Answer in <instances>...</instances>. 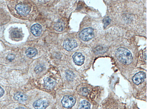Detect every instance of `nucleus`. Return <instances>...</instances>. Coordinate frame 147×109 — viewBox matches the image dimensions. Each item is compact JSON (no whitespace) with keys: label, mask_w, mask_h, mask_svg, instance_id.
Listing matches in <instances>:
<instances>
[{"label":"nucleus","mask_w":147,"mask_h":109,"mask_svg":"<svg viewBox=\"0 0 147 109\" xmlns=\"http://www.w3.org/2000/svg\"><path fill=\"white\" fill-rule=\"evenodd\" d=\"M13 98L16 100L21 102H24L27 99V96L26 94L19 92L15 93Z\"/></svg>","instance_id":"obj_10"},{"label":"nucleus","mask_w":147,"mask_h":109,"mask_svg":"<svg viewBox=\"0 0 147 109\" xmlns=\"http://www.w3.org/2000/svg\"><path fill=\"white\" fill-rule=\"evenodd\" d=\"M45 86L48 88H51L54 86L55 84V80L49 77L45 78L44 80Z\"/></svg>","instance_id":"obj_11"},{"label":"nucleus","mask_w":147,"mask_h":109,"mask_svg":"<svg viewBox=\"0 0 147 109\" xmlns=\"http://www.w3.org/2000/svg\"><path fill=\"white\" fill-rule=\"evenodd\" d=\"M111 19L108 17L104 18L102 20L104 24V27H105L109 25L111 23Z\"/></svg>","instance_id":"obj_17"},{"label":"nucleus","mask_w":147,"mask_h":109,"mask_svg":"<svg viewBox=\"0 0 147 109\" xmlns=\"http://www.w3.org/2000/svg\"><path fill=\"white\" fill-rule=\"evenodd\" d=\"M94 49L96 53H104L106 51V48L100 46L96 47Z\"/></svg>","instance_id":"obj_15"},{"label":"nucleus","mask_w":147,"mask_h":109,"mask_svg":"<svg viewBox=\"0 0 147 109\" xmlns=\"http://www.w3.org/2000/svg\"><path fill=\"white\" fill-rule=\"evenodd\" d=\"M146 77L145 73L143 72L140 71L135 74L132 77V80L135 84L138 85L143 82Z\"/></svg>","instance_id":"obj_6"},{"label":"nucleus","mask_w":147,"mask_h":109,"mask_svg":"<svg viewBox=\"0 0 147 109\" xmlns=\"http://www.w3.org/2000/svg\"><path fill=\"white\" fill-rule=\"evenodd\" d=\"M25 53L28 57L32 58L36 55L38 53V51L35 48L30 47L26 49Z\"/></svg>","instance_id":"obj_12"},{"label":"nucleus","mask_w":147,"mask_h":109,"mask_svg":"<svg viewBox=\"0 0 147 109\" xmlns=\"http://www.w3.org/2000/svg\"><path fill=\"white\" fill-rule=\"evenodd\" d=\"M80 92L82 94L84 95H86L89 93V90L86 88H83L80 89Z\"/></svg>","instance_id":"obj_18"},{"label":"nucleus","mask_w":147,"mask_h":109,"mask_svg":"<svg viewBox=\"0 0 147 109\" xmlns=\"http://www.w3.org/2000/svg\"><path fill=\"white\" fill-rule=\"evenodd\" d=\"M43 66L42 65H39L36 67L35 69V70L36 72H40V71H42L43 68Z\"/></svg>","instance_id":"obj_20"},{"label":"nucleus","mask_w":147,"mask_h":109,"mask_svg":"<svg viewBox=\"0 0 147 109\" xmlns=\"http://www.w3.org/2000/svg\"><path fill=\"white\" fill-rule=\"evenodd\" d=\"M20 33L18 31H13L11 33V37L14 38H19L21 36Z\"/></svg>","instance_id":"obj_16"},{"label":"nucleus","mask_w":147,"mask_h":109,"mask_svg":"<svg viewBox=\"0 0 147 109\" xmlns=\"http://www.w3.org/2000/svg\"><path fill=\"white\" fill-rule=\"evenodd\" d=\"M72 58L74 62L76 65L80 66L83 64L85 58L81 53L76 52L73 55Z\"/></svg>","instance_id":"obj_7"},{"label":"nucleus","mask_w":147,"mask_h":109,"mask_svg":"<svg viewBox=\"0 0 147 109\" xmlns=\"http://www.w3.org/2000/svg\"><path fill=\"white\" fill-rule=\"evenodd\" d=\"M64 27V24L61 21H59L57 22L55 25L54 28L56 30L61 31L63 30Z\"/></svg>","instance_id":"obj_14"},{"label":"nucleus","mask_w":147,"mask_h":109,"mask_svg":"<svg viewBox=\"0 0 147 109\" xmlns=\"http://www.w3.org/2000/svg\"><path fill=\"white\" fill-rule=\"evenodd\" d=\"M77 46L76 41L74 39H67L63 43V47L67 51H70Z\"/></svg>","instance_id":"obj_5"},{"label":"nucleus","mask_w":147,"mask_h":109,"mask_svg":"<svg viewBox=\"0 0 147 109\" xmlns=\"http://www.w3.org/2000/svg\"><path fill=\"white\" fill-rule=\"evenodd\" d=\"M42 27L41 25L38 23H36L33 25L31 27V32L34 36H39L41 33Z\"/></svg>","instance_id":"obj_9"},{"label":"nucleus","mask_w":147,"mask_h":109,"mask_svg":"<svg viewBox=\"0 0 147 109\" xmlns=\"http://www.w3.org/2000/svg\"><path fill=\"white\" fill-rule=\"evenodd\" d=\"M90 104L88 102L85 100L81 102L80 109H90Z\"/></svg>","instance_id":"obj_13"},{"label":"nucleus","mask_w":147,"mask_h":109,"mask_svg":"<svg viewBox=\"0 0 147 109\" xmlns=\"http://www.w3.org/2000/svg\"><path fill=\"white\" fill-rule=\"evenodd\" d=\"M15 9L18 13L23 15H28L30 11V8L26 5L19 4L15 7Z\"/></svg>","instance_id":"obj_4"},{"label":"nucleus","mask_w":147,"mask_h":109,"mask_svg":"<svg viewBox=\"0 0 147 109\" xmlns=\"http://www.w3.org/2000/svg\"><path fill=\"white\" fill-rule=\"evenodd\" d=\"M94 31L93 29L91 27L85 28L79 33V37L81 40L84 41H88L94 37Z\"/></svg>","instance_id":"obj_2"},{"label":"nucleus","mask_w":147,"mask_h":109,"mask_svg":"<svg viewBox=\"0 0 147 109\" xmlns=\"http://www.w3.org/2000/svg\"><path fill=\"white\" fill-rule=\"evenodd\" d=\"M115 56L120 62L125 65L130 64L133 61V57L131 52L124 47L118 48L116 51Z\"/></svg>","instance_id":"obj_1"},{"label":"nucleus","mask_w":147,"mask_h":109,"mask_svg":"<svg viewBox=\"0 0 147 109\" xmlns=\"http://www.w3.org/2000/svg\"><path fill=\"white\" fill-rule=\"evenodd\" d=\"M4 93V90L0 86V98L2 97L3 96Z\"/></svg>","instance_id":"obj_21"},{"label":"nucleus","mask_w":147,"mask_h":109,"mask_svg":"<svg viewBox=\"0 0 147 109\" xmlns=\"http://www.w3.org/2000/svg\"><path fill=\"white\" fill-rule=\"evenodd\" d=\"M15 109H26L24 107H20L16 108Z\"/></svg>","instance_id":"obj_22"},{"label":"nucleus","mask_w":147,"mask_h":109,"mask_svg":"<svg viewBox=\"0 0 147 109\" xmlns=\"http://www.w3.org/2000/svg\"><path fill=\"white\" fill-rule=\"evenodd\" d=\"M15 55L13 54H9L7 57V60L9 61H11L13 60L15 58Z\"/></svg>","instance_id":"obj_19"},{"label":"nucleus","mask_w":147,"mask_h":109,"mask_svg":"<svg viewBox=\"0 0 147 109\" xmlns=\"http://www.w3.org/2000/svg\"><path fill=\"white\" fill-rule=\"evenodd\" d=\"M49 104V102L46 100H38L34 102L33 106L35 109H45Z\"/></svg>","instance_id":"obj_8"},{"label":"nucleus","mask_w":147,"mask_h":109,"mask_svg":"<svg viewBox=\"0 0 147 109\" xmlns=\"http://www.w3.org/2000/svg\"><path fill=\"white\" fill-rule=\"evenodd\" d=\"M76 102L75 98L71 95L64 96L62 98L61 103L63 106L66 108H70L75 105Z\"/></svg>","instance_id":"obj_3"}]
</instances>
